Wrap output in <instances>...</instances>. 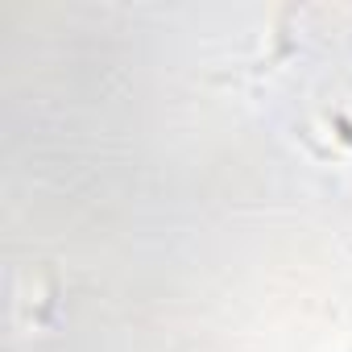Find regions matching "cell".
Segmentation results:
<instances>
[{
	"instance_id": "cell-1",
	"label": "cell",
	"mask_w": 352,
	"mask_h": 352,
	"mask_svg": "<svg viewBox=\"0 0 352 352\" xmlns=\"http://www.w3.org/2000/svg\"><path fill=\"white\" fill-rule=\"evenodd\" d=\"M327 124H331V133H336V141H344V145H352V120H348L344 112H327Z\"/></svg>"
}]
</instances>
